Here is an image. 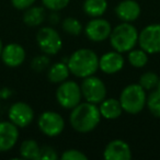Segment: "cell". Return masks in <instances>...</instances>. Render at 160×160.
<instances>
[{
	"mask_svg": "<svg viewBox=\"0 0 160 160\" xmlns=\"http://www.w3.org/2000/svg\"><path fill=\"white\" fill-rule=\"evenodd\" d=\"M124 57L116 51L108 52L99 58V69L107 75H113L121 71L124 67Z\"/></svg>",
	"mask_w": 160,
	"mask_h": 160,
	"instance_id": "obj_15",
	"label": "cell"
},
{
	"mask_svg": "<svg viewBox=\"0 0 160 160\" xmlns=\"http://www.w3.org/2000/svg\"><path fill=\"white\" fill-rule=\"evenodd\" d=\"M80 89L83 99L93 104H100L107 98V87L104 82L93 75L83 78Z\"/></svg>",
	"mask_w": 160,
	"mask_h": 160,
	"instance_id": "obj_6",
	"label": "cell"
},
{
	"mask_svg": "<svg viewBox=\"0 0 160 160\" xmlns=\"http://www.w3.org/2000/svg\"><path fill=\"white\" fill-rule=\"evenodd\" d=\"M159 77L153 71H146L139 77V85L144 88L145 90H153L156 89L158 83Z\"/></svg>",
	"mask_w": 160,
	"mask_h": 160,
	"instance_id": "obj_25",
	"label": "cell"
},
{
	"mask_svg": "<svg viewBox=\"0 0 160 160\" xmlns=\"http://www.w3.org/2000/svg\"><path fill=\"white\" fill-rule=\"evenodd\" d=\"M140 6L135 0H123L115 7V14L122 22H134L140 16Z\"/></svg>",
	"mask_w": 160,
	"mask_h": 160,
	"instance_id": "obj_16",
	"label": "cell"
},
{
	"mask_svg": "<svg viewBox=\"0 0 160 160\" xmlns=\"http://www.w3.org/2000/svg\"><path fill=\"white\" fill-rule=\"evenodd\" d=\"M19 139V127L10 121L0 122V152L13 148Z\"/></svg>",
	"mask_w": 160,
	"mask_h": 160,
	"instance_id": "obj_14",
	"label": "cell"
},
{
	"mask_svg": "<svg viewBox=\"0 0 160 160\" xmlns=\"http://www.w3.org/2000/svg\"><path fill=\"white\" fill-rule=\"evenodd\" d=\"M60 158L64 160H87L88 159V157L82 151L77 150V149H68V150L64 151Z\"/></svg>",
	"mask_w": 160,
	"mask_h": 160,
	"instance_id": "obj_28",
	"label": "cell"
},
{
	"mask_svg": "<svg viewBox=\"0 0 160 160\" xmlns=\"http://www.w3.org/2000/svg\"><path fill=\"white\" fill-rule=\"evenodd\" d=\"M70 0H42V3L46 9L51 11H58L68 6Z\"/></svg>",
	"mask_w": 160,
	"mask_h": 160,
	"instance_id": "obj_27",
	"label": "cell"
},
{
	"mask_svg": "<svg viewBox=\"0 0 160 160\" xmlns=\"http://www.w3.org/2000/svg\"><path fill=\"white\" fill-rule=\"evenodd\" d=\"M138 31L132 23L122 22L112 29L110 34V44L114 51L126 53L136 46L138 43Z\"/></svg>",
	"mask_w": 160,
	"mask_h": 160,
	"instance_id": "obj_3",
	"label": "cell"
},
{
	"mask_svg": "<svg viewBox=\"0 0 160 160\" xmlns=\"http://www.w3.org/2000/svg\"><path fill=\"white\" fill-rule=\"evenodd\" d=\"M58 155L51 146H42L40 152V160H57Z\"/></svg>",
	"mask_w": 160,
	"mask_h": 160,
	"instance_id": "obj_29",
	"label": "cell"
},
{
	"mask_svg": "<svg viewBox=\"0 0 160 160\" xmlns=\"http://www.w3.org/2000/svg\"><path fill=\"white\" fill-rule=\"evenodd\" d=\"M59 21V16H58L57 11H52L51 16H49V22L52 24H57Z\"/></svg>",
	"mask_w": 160,
	"mask_h": 160,
	"instance_id": "obj_31",
	"label": "cell"
},
{
	"mask_svg": "<svg viewBox=\"0 0 160 160\" xmlns=\"http://www.w3.org/2000/svg\"><path fill=\"white\" fill-rule=\"evenodd\" d=\"M40 131L48 137H56L65 128V121L59 113L54 111L43 112L38 120Z\"/></svg>",
	"mask_w": 160,
	"mask_h": 160,
	"instance_id": "obj_8",
	"label": "cell"
},
{
	"mask_svg": "<svg viewBox=\"0 0 160 160\" xmlns=\"http://www.w3.org/2000/svg\"><path fill=\"white\" fill-rule=\"evenodd\" d=\"M8 116L10 122H12L19 128H23L32 123L34 118V111L28 103L16 102L10 107Z\"/></svg>",
	"mask_w": 160,
	"mask_h": 160,
	"instance_id": "obj_11",
	"label": "cell"
},
{
	"mask_svg": "<svg viewBox=\"0 0 160 160\" xmlns=\"http://www.w3.org/2000/svg\"><path fill=\"white\" fill-rule=\"evenodd\" d=\"M67 65L73 76L83 79L97 72L99 69V58L92 49L80 48L71 54Z\"/></svg>",
	"mask_w": 160,
	"mask_h": 160,
	"instance_id": "obj_2",
	"label": "cell"
},
{
	"mask_svg": "<svg viewBox=\"0 0 160 160\" xmlns=\"http://www.w3.org/2000/svg\"><path fill=\"white\" fill-rule=\"evenodd\" d=\"M103 158L105 160H129L132 158L131 147L124 140L114 139L105 146Z\"/></svg>",
	"mask_w": 160,
	"mask_h": 160,
	"instance_id": "obj_13",
	"label": "cell"
},
{
	"mask_svg": "<svg viewBox=\"0 0 160 160\" xmlns=\"http://www.w3.org/2000/svg\"><path fill=\"white\" fill-rule=\"evenodd\" d=\"M101 120V113L97 104L90 102H80L71 109L69 122L75 131L79 133H89L93 131Z\"/></svg>",
	"mask_w": 160,
	"mask_h": 160,
	"instance_id": "obj_1",
	"label": "cell"
},
{
	"mask_svg": "<svg viewBox=\"0 0 160 160\" xmlns=\"http://www.w3.org/2000/svg\"><path fill=\"white\" fill-rule=\"evenodd\" d=\"M1 60L6 66L11 68L21 66L25 60V49L18 43H10L2 47Z\"/></svg>",
	"mask_w": 160,
	"mask_h": 160,
	"instance_id": "obj_12",
	"label": "cell"
},
{
	"mask_svg": "<svg viewBox=\"0 0 160 160\" xmlns=\"http://www.w3.org/2000/svg\"><path fill=\"white\" fill-rule=\"evenodd\" d=\"M35 2V0H11V3L18 10H27L28 8L32 7Z\"/></svg>",
	"mask_w": 160,
	"mask_h": 160,
	"instance_id": "obj_30",
	"label": "cell"
},
{
	"mask_svg": "<svg viewBox=\"0 0 160 160\" xmlns=\"http://www.w3.org/2000/svg\"><path fill=\"white\" fill-rule=\"evenodd\" d=\"M36 43L40 49L46 55H56L62 47L59 33L51 27L42 28L36 33Z\"/></svg>",
	"mask_w": 160,
	"mask_h": 160,
	"instance_id": "obj_7",
	"label": "cell"
},
{
	"mask_svg": "<svg viewBox=\"0 0 160 160\" xmlns=\"http://www.w3.org/2000/svg\"><path fill=\"white\" fill-rule=\"evenodd\" d=\"M146 105L148 108L149 112L152 114L155 118H160V91L157 89H153V91H151L149 93V96H147V101Z\"/></svg>",
	"mask_w": 160,
	"mask_h": 160,
	"instance_id": "obj_23",
	"label": "cell"
},
{
	"mask_svg": "<svg viewBox=\"0 0 160 160\" xmlns=\"http://www.w3.org/2000/svg\"><path fill=\"white\" fill-rule=\"evenodd\" d=\"M41 146L34 139H27L20 146V155L24 159L40 160Z\"/></svg>",
	"mask_w": 160,
	"mask_h": 160,
	"instance_id": "obj_21",
	"label": "cell"
},
{
	"mask_svg": "<svg viewBox=\"0 0 160 160\" xmlns=\"http://www.w3.org/2000/svg\"><path fill=\"white\" fill-rule=\"evenodd\" d=\"M81 98V89L76 81L65 80L64 82L59 83V87L56 90V99L58 104L66 110L73 109L80 103Z\"/></svg>",
	"mask_w": 160,
	"mask_h": 160,
	"instance_id": "obj_5",
	"label": "cell"
},
{
	"mask_svg": "<svg viewBox=\"0 0 160 160\" xmlns=\"http://www.w3.org/2000/svg\"><path fill=\"white\" fill-rule=\"evenodd\" d=\"M83 11L91 18H99L103 16L108 9L107 0H85Z\"/></svg>",
	"mask_w": 160,
	"mask_h": 160,
	"instance_id": "obj_20",
	"label": "cell"
},
{
	"mask_svg": "<svg viewBox=\"0 0 160 160\" xmlns=\"http://www.w3.org/2000/svg\"><path fill=\"white\" fill-rule=\"evenodd\" d=\"M2 47H3L2 41H1V38H0V58H1V52H2Z\"/></svg>",
	"mask_w": 160,
	"mask_h": 160,
	"instance_id": "obj_32",
	"label": "cell"
},
{
	"mask_svg": "<svg viewBox=\"0 0 160 160\" xmlns=\"http://www.w3.org/2000/svg\"><path fill=\"white\" fill-rule=\"evenodd\" d=\"M156 89L160 91V78H159V80H158V83H157V87H156Z\"/></svg>",
	"mask_w": 160,
	"mask_h": 160,
	"instance_id": "obj_33",
	"label": "cell"
},
{
	"mask_svg": "<svg viewBox=\"0 0 160 160\" xmlns=\"http://www.w3.org/2000/svg\"><path fill=\"white\" fill-rule=\"evenodd\" d=\"M148 55L149 54L147 52H145L144 49H132L128 52V62L135 68H142L146 66V64L148 62Z\"/></svg>",
	"mask_w": 160,
	"mask_h": 160,
	"instance_id": "obj_22",
	"label": "cell"
},
{
	"mask_svg": "<svg viewBox=\"0 0 160 160\" xmlns=\"http://www.w3.org/2000/svg\"><path fill=\"white\" fill-rule=\"evenodd\" d=\"M138 44L148 54L160 53V23L145 27L138 34Z\"/></svg>",
	"mask_w": 160,
	"mask_h": 160,
	"instance_id": "obj_9",
	"label": "cell"
},
{
	"mask_svg": "<svg viewBox=\"0 0 160 160\" xmlns=\"http://www.w3.org/2000/svg\"><path fill=\"white\" fill-rule=\"evenodd\" d=\"M70 70L68 68L67 62H55L48 67L47 78L52 83H62L68 79Z\"/></svg>",
	"mask_w": 160,
	"mask_h": 160,
	"instance_id": "obj_18",
	"label": "cell"
},
{
	"mask_svg": "<svg viewBox=\"0 0 160 160\" xmlns=\"http://www.w3.org/2000/svg\"><path fill=\"white\" fill-rule=\"evenodd\" d=\"M85 34L92 42H103L110 38L112 27L109 21L102 18H92L85 27Z\"/></svg>",
	"mask_w": 160,
	"mask_h": 160,
	"instance_id": "obj_10",
	"label": "cell"
},
{
	"mask_svg": "<svg viewBox=\"0 0 160 160\" xmlns=\"http://www.w3.org/2000/svg\"><path fill=\"white\" fill-rule=\"evenodd\" d=\"M118 100L123 111L129 114H137L142 112L146 105V90L139 83L128 85L122 90Z\"/></svg>",
	"mask_w": 160,
	"mask_h": 160,
	"instance_id": "obj_4",
	"label": "cell"
},
{
	"mask_svg": "<svg viewBox=\"0 0 160 160\" xmlns=\"http://www.w3.org/2000/svg\"><path fill=\"white\" fill-rule=\"evenodd\" d=\"M46 18V12L43 7H30L24 10L23 14V22L28 27H38L45 21Z\"/></svg>",
	"mask_w": 160,
	"mask_h": 160,
	"instance_id": "obj_19",
	"label": "cell"
},
{
	"mask_svg": "<svg viewBox=\"0 0 160 160\" xmlns=\"http://www.w3.org/2000/svg\"><path fill=\"white\" fill-rule=\"evenodd\" d=\"M62 28L67 34L73 36L79 35L83 30L82 25L79 22V20L76 18H71V17L64 19V21L62 23Z\"/></svg>",
	"mask_w": 160,
	"mask_h": 160,
	"instance_id": "obj_24",
	"label": "cell"
},
{
	"mask_svg": "<svg viewBox=\"0 0 160 160\" xmlns=\"http://www.w3.org/2000/svg\"><path fill=\"white\" fill-rule=\"evenodd\" d=\"M51 66V60L46 54L43 53V55H38L32 59L31 62V68L35 72H43Z\"/></svg>",
	"mask_w": 160,
	"mask_h": 160,
	"instance_id": "obj_26",
	"label": "cell"
},
{
	"mask_svg": "<svg viewBox=\"0 0 160 160\" xmlns=\"http://www.w3.org/2000/svg\"><path fill=\"white\" fill-rule=\"evenodd\" d=\"M101 113V118H104L107 120H115L120 118L123 112V108L121 105L120 100L116 99H107L105 98L99 107Z\"/></svg>",
	"mask_w": 160,
	"mask_h": 160,
	"instance_id": "obj_17",
	"label": "cell"
}]
</instances>
